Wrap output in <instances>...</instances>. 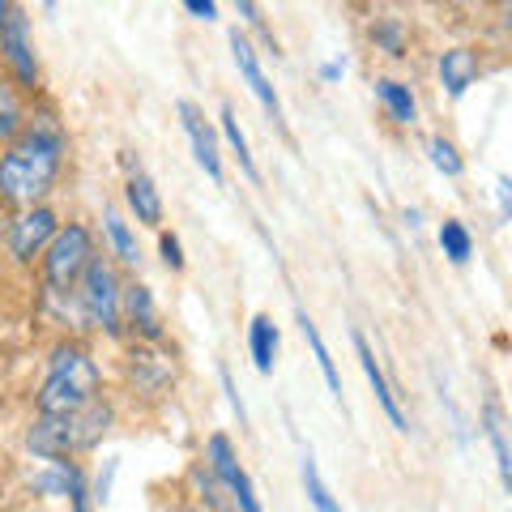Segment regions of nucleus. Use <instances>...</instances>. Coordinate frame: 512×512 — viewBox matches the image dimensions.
<instances>
[{"instance_id":"obj_1","label":"nucleus","mask_w":512,"mask_h":512,"mask_svg":"<svg viewBox=\"0 0 512 512\" xmlns=\"http://www.w3.org/2000/svg\"><path fill=\"white\" fill-rule=\"evenodd\" d=\"M69 158V133L52 107H35L9 146H0V205L26 210L56 192Z\"/></svg>"},{"instance_id":"obj_2","label":"nucleus","mask_w":512,"mask_h":512,"mask_svg":"<svg viewBox=\"0 0 512 512\" xmlns=\"http://www.w3.org/2000/svg\"><path fill=\"white\" fill-rule=\"evenodd\" d=\"M99 393H103V372L90 350L77 338L56 342L52 355H47V376L35 393V410L39 414H69Z\"/></svg>"},{"instance_id":"obj_3","label":"nucleus","mask_w":512,"mask_h":512,"mask_svg":"<svg viewBox=\"0 0 512 512\" xmlns=\"http://www.w3.org/2000/svg\"><path fill=\"white\" fill-rule=\"evenodd\" d=\"M120 265L116 256H103L94 252L82 278L73 282V303H77V316L82 325L94 333H107V338H124V325H120Z\"/></svg>"},{"instance_id":"obj_4","label":"nucleus","mask_w":512,"mask_h":512,"mask_svg":"<svg viewBox=\"0 0 512 512\" xmlns=\"http://www.w3.org/2000/svg\"><path fill=\"white\" fill-rule=\"evenodd\" d=\"M99 252V244H94V231L86 227V222L60 218L56 235L47 239V248L39 252V278H43V291L47 295H64L73 291V282L82 278L86 261Z\"/></svg>"},{"instance_id":"obj_5","label":"nucleus","mask_w":512,"mask_h":512,"mask_svg":"<svg viewBox=\"0 0 512 512\" xmlns=\"http://www.w3.org/2000/svg\"><path fill=\"white\" fill-rule=\"evenodd\" d=\"M175 376H180V363H175V350L163 342H128L124 355V389L141 397V402H163L175 389Z\"/></svg>"},{"instance_id":"obj_6","label":"nucleus","mask_w":512,"mask_h":512,"mask_svg":"<svg viewBox=\"0 0 512 512\" xmlns=\"http://www.w3.org/2000/svg\"><path fill=\"white\" fill-rule=\"evenodd\" d=\"M0 64L5 73L18 82L26 94H39L43 86V69H39V52H35V35H30V18L22 5H13L0 22Z\"/></svg>"},{"instance_id":"obj_7","label":"nucleus","mask_w":512,"mask_h":512,"mask_svg":"<svg viewBox=\"0 0 512 512\" xmlns=\"http://www.w3.org/2000/svg\"><path fill=\"white\" fill-rule=\"evenodd\" d=\"M56 227H60L56 205L39 201V205H26V210H13V218L5 222V235H0V239H5L9 256L18 265H35L39 252L47 248V239L56 235Z\"/></svg>"},{"instance_id":"obj_8","label":"nucleus","mask_w":512,"mask_h":512,"mask_svg":"<svg viewBox=\"0 0 512 512\" xmlns=\"http://www.w3.org/2000/svg\"><path fill=\"white\" fill-rule=\"evenodd\" d=\"M205 466H210V474L218 478V487L231 495V504H235V508H244V512H261V500H256V487H252L248 470L239 466V453H235L231 436H222V431H214V436L205 440Z\"/></svg>"},{"instance_id":"obj_9","label":"nucleus","mask_w":512,"mask_h":512,"mask_svg":"<svg viewBox=\"0 0 512 512\" xmlns=\"http://www.w3.org/2000/svg\"><path fill=\"white\" fill-rule=\"evenodd\" d=\"M231 56H235V69H239V77L248 82V90H252V99L265 107V116L274 120V128L282 137H291V128H286V111H282V99H278V90H274V82L265 77V69H261V60H256V47H252V39L244 35V30H231Z\"/></svg>"},{"instance_id":"obj_10","label":"nucleus","mask_w":512,"mask_h":512,"mask_svg":"<svg viewBox=\"0 0 512 512\" xmlns=\"http://www.w3.org/2000/svg\"><path fill=\"white\" fill-rule=\"evenodd\" d=\"M120 325H124L128 338H137V342H163L167 338L163 312H158L154 291H150L146 282L128 278L120 286Z\"/></svg>"},{"instance_id":"obj_11","label":"nucleus","mask_w":512,"mask_h":512,"mask_svg":"<svg viewBox=\"0 0 512 512\" xmlns=\"http://www.w3.org/2000/svg\"><path fill=\"white\" fill-rule=\"evenodd\" d=\"M175 116H180L184 133H188V146H192V158H197V167L210 175L214 184H222V154H218V133L210 128V120H205V111L197 103L180 99L175 103Z\"/></svg>"},{"instance_id":"obj_12","label":"nucleus","mask_w":512,"mask_h":512,"mask_svg":"<svg viewBox=\"0 0 512 512\" xmlns=\"http://www.w3.org/2000/svg\"><path fill=\"white\" fill-rule=\"evenodd\" d=\"M350 342H355V355H359V367H363V376H367V384H372V393H376V406L384 410V419L393 423V431H410V419H406V410H402V402H397V393H393V384H389V376H384V367L376 363V350H372V342L363 338V333L355 329L350 333Z\"/></svg>"},{"instance_id":"obj_13","label":"nucleus","mask_w":512,"mask_h":512,"mask_svg":"<svg viewBox=\"0 0 512 512\" xmlns=\"http://www.w3.org/2000/svg\"><path fill=\"white\" fill-rule=\"evenodd\" d=\"M26 448L39 461H56V457H77L73 448V431H69V414H39L26 423Z\"/></svg>"},{"instance_id":"obj_14","label":"nucleus","mask_w":512,"mask_h":512,"mask_svg":"<svg viewBox=\"0 0 512 512\" xmlns=\"http://www.w3.org/2000/svg\"><path fill=\"white\" fill-rule=\"evenodd\" d=\"M43 474L35 478V491H47V495H60L69 500L73 512H86L90 508V487H86V474L77 466L73 457H56V461H43Z\"/></svg>"},{"instance_id":"obj_15","label":"nucleus","mask_w":512,"mask_h":512,"mask_svg":"<svg viewBox=\"0 0 512 512\" xmlns=\"http://www.w3.org/2000/svg\"><path fill=\"white\" fill-rule=\"evenodd\" d=\"M124 167H128V180H124V201H128V214H133L141 227H163V197H158V184L150 180L141 163L133 154H124Z\"/></svg>"},{"instance_id":"obj_16","label":"nucleus","mask_w":512,"mask_h":512,"mask_svg":"<svg viewBox=\"0 0 512 512\" xmlns=\"http://www.w3.org/2000/svg\"><path fill=\"white\" fill-rule=\"evenodd\" d=\"M436 73H440V86L448 90V99H466V90L483 77V52L470 43L448 47V52H440Z\"/></svg>"},{"instance_id":"obj_17","label":"nucleus","mask_w":512,"mask_h":512,"mask_svg":"<svg viewBox=\"0 0 512 512\" xmlns=\"http://www.w3.org/2000/svg\"><path fill=\"white\" fill-rule=\"evenodd\" d=\"M30 120V103H26V90L13 82V77L0 69V146H9L13 137L26 128Z\"/></svg>"},{"instance_id":"obj_18","label":"nucleus","mask_w":512,"mask_h":512,"mask_svg":"<svg viewBox=\"0 0 512 512\" xmlns=\"http://www.w3.org/2000/svg\"><path fill=\"white\" fill-rule=\"evenodd\" d=\"M278 342H282V333H278V325H274V316H269V312H256L252 325H248V350H252V363H256V372H261V376L274 372V363H278Z\"/></svg>"},{"instance_id":"obj_19","label":"nucleus","mask_w":512,"mask_h":512,"mask_svg":"<svg viewBox=\"0 0 512 512\" xmlns=\"http://www.w3.org/2000/svg\"><path fill=\"white\" fill-rule=\"evenodd\" d=\"M376 99L384 103V111H389L393 124L414 128V120H419V103H414L410 86L397 82V77H376Z\"/></svg>"},{"instance_id":"obj_20","label":"nucleus","mask_w":512,"mask_h":512,"mask_svg":"<svg viewBox=\"0 0 512 512\" xmlns=\"http://www.w3.org/2000/svg\"><path fill=\"white\" fill-rule=\"evenodd\" d=\"M103 231H107V244H111V256H116V265L137 269V265H141V244H137L133 227L124 222V214L107 210V214H103Z\"/></svg>"},{"instance_id":"obj_21","label":"nucleus","mask_w":512,"mask_h":512,"mask_svg":"<svg viewBox=\"0 0 512 512\" xmlns=\"http://www.w3.org/2000/svg\"><path fill=\"white\" fill-rule=\"evenodd\" d=\"M483 431H487V440L495 448V470H500V483L512 491V448H508V427H504V410L487 402L483 410Z\"/></svg>"},{"instance_id":"obj_22","label":"nucleus","mask_w":512,"mask_h":512,"mask_svg":"<svg viewBox=\"0 0 512 512\" xmlns=\"http://www.w3.org/2000/svg\"><path fill=\"white\" fill-rule=\"evenodd\" d=\"M295 320H299V333H303V342L312 346V359H316V367H320V376H325V384H329V393L342 402V376H338V367H333V359H329V346H325V338H320V329H316V320L308 316V312H295Z\"/></svg>"},{"instance_id":"obj_23","label":"nucleus","mask_w":512,"mask_h":512,"mask_svg":"<svg viewBox=\"0 0 512 512\" xmlns=\"http://www.w3.org/2000/svg\"><path fill=\"white\" fill-rule=\"evenodd\" d=\"M222 133H227L231 150H235V158H239V171H244L252 184H261V167H256V158H252V150H248V137H244V128H239V116H235L231 103H222Z\"/></svg>"},{"instance_id":"obj_24","label":"nucleus","mask_w":512,"mask_h":512,"mask_svg":"<svg viewBox=\"0 0 512 512\" xmlns=\"http://www.w3.org/2000/svg\"><path fill=\"white\" fill-rule=\"evenodd\" d=\"M440 252L453 265H466L470 256H474V235H470V227L461 218H444L440 222Z\"/></svg>"},{"instance_id":"obj_25","label":"nucleus","mask_w":512,"mask_h":512,"mask_svg":"<svg viewBox=\"0 0 512 512\" xmlns=\"http://www.w3.org/2000/svg\"><path fill=\"white\" fill-rule=\"evenodd\" d=\"M299 474H303V491H308V500L320 508V512H338L342 504L329 495V487H325V478H320V470H316V457H312V448L303 453V461H299Z\"/></svg>"},{"instance_id":"obj_26","label":"nucleus","mask_w":512,"mask_h":512,"mask_svg":"<svg viewBox=\"0 0 512 512\" xmlns=\"http://www.w3.org/2000/svg\"><path fill=\"white\" fill-rule=\"evenodd\" d=\"M372 43L380 47L384 56H393V60H402L406 56V26L397 22V18H376V26H372Z\"/></svg>"},{"instance_id":"obj_27","label":"nucleus","mask_w":512,"mask_h":512,"mask_svg":"<svg viewBox=\"0 0 512 512\" xmlns=\"http://www.w3.org/2000/svg\"><path fill=\"white\" fill-rule=\"evenodd\" d=\"M427 154H431V167H436L440 175H448V180H457V175L466 171V158H461V150L448 137H440V133L427 141Z\"/></svg>"},{"instance_id":"obj_28","label":"nucleus","mask_w":512,"mask_h":512,"mask_svg":"<svg viewBox=\"0 0 512 512\" xmlns=\"http://www.w3.org/2000/svg\"><path fill=\"white\" fill-rule=\"evenodd\" d=\"M235 9H239V18H244V26L248 30H256V35H261L265 39V47H269V52H282V43H278V35H274V30H269L265 26V18H261V5H256V0H235Z\"/></svg>"},{"instance_id":"obj_29","label":"nucleus","mask_w":512,"mask_h":512,"mask_svg":"<svg viewBox=\"0 0 512 512\" xmlns=\"http://www.w3.org/2000/svg\"><path fill=\"white\" fill-rule=\"evenodd\" d=\"M158 252H163V265L171 274H184V244L175 231H158Z\"/></svg>"},{"instance_id":"obj_30","label":"nucleus","mask_w":512,"mask_h":512,"mask_svg":"<svg viewBox=\"0 0 512 512\" xmlns=\"http://www.w3.org/2000/svg\"><path fill=\"white\" fill-rule=\"evenodd\" d=\"M218 376H222V389H227V397H231V410L239 414V427H248V410H244V402H239V389H235V376L227 372V367H218Z\"/></svg>"},{"instance_id":"obj_31","label":"nucleus","mask_w":512,"mask_h":512,"mask_svg":"<svg viewBox=\"0 0 512 512\" xmlns=\"http://www.w3.org/2000/svg\"><path fill=\"white\" fill-rule=\"evenodd\" d=\"M180 5H184L197 22H214V18H218V0H180Z\"/></svg>"},{"instance_id":"obj_32","label":"nucleus","mask_w":512,"mask_h":512,"mask_svg":"<svg viewBox=\"0 0 512 512\" xmlns=\"http://www.w3.org/2000/svg\"><path fill=\"white\" fill-rule=\"evenodd\" d=\"M342 73H346V64H342V60H329L325 69H320V77H325V82H342Z\"/></svg>"},{"instance_id":"obj_33","label":"nucleus","mask_w":512,"mask_h":512,"mask_svg":"<svg viewBox=\"0 0 512 512\" xmlns=\"http://www.w3.org/2000/svg\"><path fill=\"white\" fill-rule=\"evenodd\" d=\"M500 210L512 214V188H508V180H500Z\"/></svg>"},{"instance_id":"obj_34","label":"nucleus","mask_w":512,"mask_h":512,"mask_svg":"<svg viewBox=\"0 0 512 512\" xmlns=\"http://www.w3.org/2000/svg\"><path fill=\"white\" fill-rule=\"evenodd\" d=\"M13 9V0H0V22H5V13Z\"/></svg>"},{"instance_id":"obj_35","label":"nucleus","mask_w":512,"mask_h":512,"mask_svg":"<svg viewBox=\"0 0 512 512\" xmlns=\"http://www.w3.org/2000/svg\"><path fill=\"white\" fill-rule=\"evenodd\" d=\"M5 222H9V210H5V205H0V235H5Z\"/></svg>"},{"instance_id":"obj_36","label":"nucleus","mask_w":512,"mask_h":512,"mask_svg":"<svg viewBox=\"0 0 512 512\" xmlns=\"http://www.w3.org/2000/svg\"><path fill=\"white\" fill-rule=\"evenodd\" d=\"M43 9H47V13H56V0H43Z\"/></svg>"}]
</instances>
